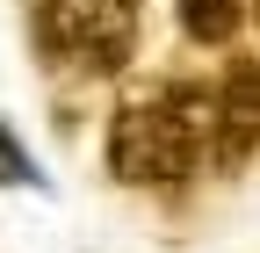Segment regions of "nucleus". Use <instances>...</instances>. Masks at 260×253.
<instances>
[{
	"mask_svg": "<svg viewBox=\"0 0 260 253\" xmlns=\"http://www.w3.org/2000/svg\"><path fill=\"white\" fill-rule=\"evenodd\" d=\"M0 181H8V188H22V181H37V174H29V160L15 152V138H8V131H0Z\"/></svg>",
	"mask_w": 260,
	"mask_h": 253,
	"instance_id": "5",
	"label": "nucleus"
},
{
	"mask_svg": "<svg viewBox=\"0 0 260 253\" xmlns=\"http://www.w3.org/2000/svg\"><path fill=\"white\" fill-rule=\"evenodd\" d=\"M217 160V94L210 87H138L109 123V167L130 188H174L188 167Z\"/></svg>",
	"mask_w": 260,
	"mask_h": 253,
	"instance_id": "1",
	"label": "nucleus"
},
{
	"mask_svg": "<svg viewBox=\"0 0 260 253\" xmlns=\"http://www.w3.org/2000/svg\"><path fill=\"white\" fill-rule=\"evenodd\" d=\"M37 37L65 66L123 73V58L138 51V15H130V0H44L37 8Z\"/></svg>",
	"mask_w": 260,
	"mask_h": 253,
	"instance_id": "2",
	"label": "nucleus"
},
{
	"mask_svg": "<svg viewBox=\"0 0 260 253\" xmlns=\"http://www.w3.org/2000/svg\"><path fill=\"white\" fill-rule=\"evenodd\" d=\"M239 15H246V0H181V29L195 44H232Z\"/></svg>",
	"mask_w": 260,
	"mask_h": 253,
	"instance_id": "4",
	"label": "nucleus"
},
{
	"mask_svg": "<svg viewBox=\"0 0 260 253\" xmlns=\"http://www.w3.org/2000/svg\"><path fill=\"white\" fill-rule=\"evenodd\" d=\"M260 145V58H232L217 87V167H246Z\"/></svg>",
	"mask_w": 260,
	"mask_h": 253,
	"instance_id": "3",
	"label": "nucleus"
},
{
	"mask_svg": "<svg viewBox=\"0 0 260 253\" xmlns=\"http://www.w3.org/2000/svg\"><path fill=\"white\" fill-rule=\"evenodd\" d=\"M253 22H260V0H253Z\"/></svg>",
	"mask_w": 260,
	"mask_h": 253,
	"instance_id": "6",
	"label": "nucleus"
}]
</instances>
